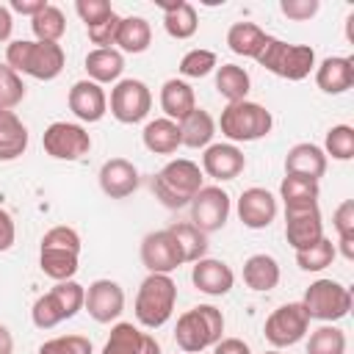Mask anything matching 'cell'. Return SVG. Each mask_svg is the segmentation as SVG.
<instances>
[{
	"mask_svg": "<svg viewBox=\"0 0 354 354\" xmlns=\"http://www.w3.org/2000/svg\"><path fill=\"white\" fill-rule=\"evenodd\" d=\"M0 354H14V335L0 324Z\"/></svg>",
	"mask_w": 354,
	"mask_h": 354,
	"instance_id": "cell-55",
	"label": "cell"
},
{
	"mask_svg": "<svg viewBox=\"0 0 354 354\" xmlns=\"http://www.w3.org/2000/svg\"><path fill=\"white\" fill-rule=\"evenodd\" d=\"M180 124V141L183 147L188 149H205L213 144V136H216V119L205 111V108H194Z\"/></svg>",
	"mask_w": 354,
	"mask_h": 354,
	"instance_id": "cell-26",
	"label": "cell"
},
{
	"mask_svg": "<svg viewBox=\"0 0 354 354\" xmlns=\"http://www.w3.org/2000/svg\"><path fill=\"white\" fill-rule=\"evenodd\" d=\"M163 8V28L171 39H191L199 28L196 8L188 0H174V3H160Z\"/></svg>",
	"mask_w": 354,
	"mask_h": 354,
	"instance_id": "cell-28",
	"label": "cell"
},
{
	"mask_svg": "<svg viewBox=\"0 0 354 354\" xmlns=\"http://www.w3.org/2000/svg\"><path fill=\"white\" fill-rule=\"evenodd\" d=\"M6 64L17 75H30L36 80H55L64 72L66 55H64V47L55 41L14 39L6 47Z\"/></svg>",
	"mask_w": 354,
	"mask_h": 354,
	"instance_id": "cell-1",
	"label": "cell"
},
{
	"mask_svg": "<svg viewBox=\"0 0 354 354\" xmlns=\"http://www.w3.org/2000/svg\"><path fill=\"white\" fill-rule=\"evenodd\" d=\"M119 22H122V17L113 11V14H111L105 22L86 28V33H88V41H91V44H97V50H102V47H113V41H116V33H119Z\"/></svg>",
	"mask_w": 354,
	"mask_h": 354,
	"instance_id": "cell-46",
	"label": "cell"
},
{
	"mask_svg": "<svg viewBox=\"0 0 354 354\" xmlns=\"http://www.w3.org/2000/svg\"><path fill=\"white\" fill-rule=\"evenodd\" d=\"M30 30L36 36V41H61V36L66 33V17L58 6L47 3L33 19H30Z\"/></svg>",
	"mask_w": 354,
	"mask_h": 354,
	"instance_id": "cell-34",
	"label": "cell"
},
{
	"mask_svg": "<svg viewBox=\"0 0 354 354\" xmlns=\"http://www.w3.org/2000/svg\"><path fill=\"white\" fill-rule=\"evenodd\" d=\"M28 149V127L14 111H0V160H17Z\"/></svg>",
	"mask_w": 354,
	"mask_h": 354,
	"instance_id": "cell-27",
	"label": "cell"
},
{
	"mask_svg": "<svg viewBox=\"0 0 354 354\" xmlns=\"http://www.w3.org/2000/svg\"><path fill=\"white\" fill-rule=\"evenodd\" d=\"M307 354H346V332L335 324H324L310 332Z\"/></svg>",
	"mask_w": 354,
	"mask_h": 354,
	"instance_id": "cell-38",
	"label": "cell"
},
{
	"mask_svg": "<svg viewBox=\"0 0 354 354\" xmlns=\"http://www.w3.org/2000/svg\"><path fill=\"white\" fill-rule=\"evenodd\" d=\"M144 332L130 321H116L100 354H138Z\"/></svg>",
	"mask_w": 354,
	"mask_h": 354,
	"instance_id": "cell-35",
	"label": "cell"
},
{
	"mask_svg": "<svg viewBox=\"0 0 354 354\" xmlns=\"http://www.w3.org/2000/svg\"><path fill=\"white\" fill-rule=\"evenodd\" d=\"M340 243V254L346 260H354V238H346V241H337Z\"/></svg>",
	"mask_w": 354,
	"mask_h": 354,
	"instance_id": "cell-56",
	"label": "cell"
},
{
	"mask_svg": "<svg viewBox=\"0 0 354 354\" xmlns=\"http://www.w3.org/2000/svg\"><path fill=\"white\" fill-rule=\"evenodd\" d=\"M177 304V285L171 279V274H147V279L138 285L136 293V321L147 329H160Z\"/></svg>",
	"mask_w": 354,
	"mask_h": 354,
	"instance_id": "cell-5",
	"label": "cell"
},
{
	"mask_svg": "<svg viewBox=\"0 0 354 354\" xmlns=\"http://www.w3.org/2000/svg\"><path fill=\"white\" fill-rule=\"evenodd\" d=\"M39 354H94V346L83 335H58L39 346Z\"/></svg>",
	"mask_w": 354,
	"mask_h": 354,
	"instance_id": "cell-43",
	"label": "cell"
},
{
	"mask_svg": "<svg viewBox=\"0 0 354 354\" xmlns=\"http://www.w3.org/2000/svg\"><path fill=\"white\" fill-rule=\"evenodd\" d=\"M285 238L293 252H301L324 238V218L318 202L285 205Z\"/></svg>",
	"mask_w": 354,
	"mask_h": 354,
	"instance_id": "cell-12",
	"label": "cell"
},
{
	"mask_svg": "<svg viewBox=\"0 0 354 354\" xmlns=\"http://www.w3.org/2000/svg\"><path fill=\"white\" fill-rule=\"evenodd\" d=\"M301 307L310 321L335 324L351 313V290L337 279H315L304 290Z\"/></svg>",
	"mask_w": 354,
	"mask_h": 354,
	"instance_id": "cell-7",
	"label": "cell"
},
{
	"mask_svg": "<svg viewBox=\"0 0 354 354\" xmlns=\"http://www.w3.org/2000/svg\"><path fill=\"white\" fill-rule=\"evenodd\" d=\"M216 66H218V58H216L213 50L194 47V50H188V53L180 58V66H177V69H180L183 77H205V75H210Z\"/></svg>",
	"mask_w": 354,
	"mask_h": 354,
	"instance_id": "cell-41",
	"label": "cell"
},
{
	"mask_svg": "<svg viewBox=\"0 0 354 354\" xmlns=\"http://www.w3.org/2000/svg\"><path fill=\"white\" fill-rule=\"evenodd\" d=\"M141 266L149 271V274H171L183 266V257L177 252V243L171 238L169 230H155V232H147L144 241H141Z\"/></svg>",
	"mask_w": 354,
	"mask_h": 354,
	"instance_id": "cell-13",
	"label": "cell"
},
{
	"mask_svg": "<svg viewBox=\"0 0 354 354\" xmlns=\"http://www.w3.org/2000/svg\"><path fill=\"white\" fill-rule=\"evenodd\" d=\"M199 169H202V174L213 177L216 183H227V180H235L246 169V155L238 144L218 141V144L205 147Z\"/></svg>",
	"mask_w": 354,
	"mask_h": 354,
	"instance_id": "cell-15",
	"label": "cell"
},
{
	"mask_svg": "<svg viewBox=\"0 0 354 354\" xmlns=\"http://www.w3.org/2000/svg\"><path fill=\"white\" fill-rule=\"evenodd\" d=\"M335 257H337V246L332 243V238L324 235V238L315 241L313 246L296 252V266H299L301 271H307V274H318V271L329 268V266L335 263Z\"/></svg>",
	"mask_w": 354,
	"mask_h": 354,
	"instance_id": "cell-36",
	"label": "cell"
},
{
	"mask_svg": "<svg viewBox=\"0 0 354 354\" xmlns=\"http://www.w3.org/2000/svg\"><path fill=\"white\" fill-rule=\"evenodd\" d=\"M177 243V252L183 257V263H196L202 257H207V235L202 230H196L191 221H177L171 227H166Z\"/></svg>",
	"mask_w": 354,
	"mask_h": 354,
	"instance_id": "cell-31",
	"label": "cell"
},
{
	"mask_svg": "<svg viewBox=\"0 0 354 354\" xmlns=\"http://www.w3.org/2000/svg\"><path fill=\"white\" fill-rule=\"evenodd\" d=\"M266 41H268V33L254 22H235L227 30V47L243 58H257Z\"/></svg>",
	"mask_w": 354,
	"mask_h": 354,
	"instance_id": "cell-29",
	"label": "cell"
},
{
	"mask_svg": "<svg viewBox=\"0 0 354 354\" xmlns=\"http://www.w3.org/2000/svg\"><path fill=\"white\" fill-rule=\"evenodd\" d=\"M75 11H77V17L86 22V28L100 25V22H105V19L113 14V8H111L108 0H77V3H75Z\"/></svg>",
	"mask_w": 354,
	"mask_h": 354,
	"instance_id": "cell-47",
	"label": "cell"
},
{
	"mask_svg": "<svg viewBox=\"0 0 354 354\" xmlns=\"http://www.w3.org/2000/svg\"><path fill=\"white\" fill-rule=\"evenodd\" d=\"M30 318H33V326H39V329H53V326H58L61 321H66L64 313H61V307H58V301L50 296V290L41 293V296L33 301Z\"/></svg>",
	"mask_w": 354,
	"mask_h": 354,
	"instance_id": "cell-44",
	"label": "cell"
},
{
	"mask_svg": "<svg viewBox=\"0 0 354 354\" xmlns=\"http://www.w3.org/2000/svg\"><path fill=\"white\" fill-rule=\"evenodd\" d=\"M83 310L97 324H111L124 313V290L113 279H94L86 288V304Z\"/></svg>",
	"mask_w": 354,
	"mask_h": 354,
	"instance_id": "cell-14",
	"label": "cell"
},
{
	"mask_svg": "<svg viewBox=\"0 0 354 354\" xmlns=\"http://www.w3.org/2000/svg\"><path fill=\"white\" fill-rule=\"evenodd\" d=\"M224 337V315L213 304H196L177 318L174 343L183 354H202Z\"/></svg>",
	"mask_w": 354,
	"mask_h": 354,
	"instance_id": "cell-3",
	"label": "cell"
},
{
	"mask_svg": "<svg viewBox=\"0 0 354 354\" xmlns=\"http://www.w3.org/2000/svg\"><path fill=\"white\" fill-rule=\"evenodd\" d=\"M14 241H17V224H14L11 213L0 207V252H8L14 246Z\"/></svg>",
	"mask_w": 354,
	"mask_h": 354,
	"instance_id": "cell-50",
	"label": "cell"
},
{
	"mask_svg": "<svg viewBox=\"0 0 354 354\" xmlns=\"http://www.w3.org/2000/svg\"><path fill=\"white\" fill-rule=\"evenodd\" d=\"M332 227L337 232V241L354 238V199H343L332 213Z\"/></svg>",
	"mask_w": 354,
	"mask_h": 354,
	"instance_id": "cell-48",
	"label": "cell"
},
{
	"mask_svg": "<svg viewBox=\"0 0 354 354\" xmlns=\"http://www.w3.org/2000/svg\"><path fill=\"white\" fill-rule=\"evenodd\" d=\"M160 108L166 113V119L171 122H183L194 108H196V94L191 88V83L180 80V77H169L160 86Z\"/></svg>",
	"mask_w": 354,
	"mask_h": 354,
	"instance_id": "cell-23",
	"label": "cell"
},
{
	"mask_svg": "<svg viewBox=\"0 0 354 354\" xmlns=\"http://www.w3.org/2000/svg\"><path fill=\"white\" fill-rule=\"evenodd\" d=\"M39 268L44 277L55 282H66L80 268V254L64 252V249H39Z\"/></svg>",
	"mask_w": 354,
	"mask_h": 354,
	"instance_id": "cell-33",
	"label": "cell"
},
{
	"mask_svg": "<svg viewBox=\"0 0 354 354\" xmlns=\"http://www.w3.org/2000/svg\"><path fill=\"white\" fill-rule=\"evenodd\" d=\"M321 185L318 180L299 177V174H285L279 183V199L285 205H301V202H318Z\"/></svg>",
	"mask_w": 354,
	"mask_h": 354,
	"instance_id": "cell-37",
	"label": "cell"
},
{
	"mask_svg": "<svg viewBox=\"0 0 354 354\" xmlns=\"http://www.w3.org/2000/svg\"><path fill=\"white\" fill-rule=\"evenodd\" d=\"M324 155L335 160H351L354 158V127L351 124H332L324 138Z\"/></svg>",
	"mask_w": 354,
	"mask_h": 354,
	"instance_id": "cell-39",
	"label": "cell"
},
{
	"mask_svg": "<svg viewBox=\"0 0 354 354\" xmlns=\"http://www.w3.org/2000/svg\"><path fill=\"white\" fill-rule=\"evenodd\" d=\"M318 8H321L318 0H279V11H282L288 19H293V22H307V19H313V17L318 14Z\"/></svg>",
	"mask_w": 354,
	"mask_h": 354,
	"instance_id": "cell-49",
	"label": "cell"
},
{
	"mask_svg": "<svg viewBox=\"0 0 354 354\" xmlns=\"http://www.w3.org/2000/svg\"><path fill=\"white\" fill-rule=\"evenodd\" d=\"M188 207H191V224L196 230H202L205 235H210V232H218L227 224L232 202H230V194L221 185H202L194 194Z\"/></svg>",
	"mask_w": 354,
	"mask_h": 354,
	"instance_id": "cell-10",
	"label": "cell"
},
{
	"mask_svg": "<svg viewBox=\"0 0 354 354\" xmlns=\"http://www.w3.org/2000/svg\"><path fill=\"white\" fill-rule=\"evenodd\" d=\"M138 354H163L160 351V343L152 337V335H147L144 332V337H141V348H138Z\"/></svg>",
	"mask_w": 354,
	"mask_h": 354,
	"instance_id": "cell-54",
	"label": "cell"
},
{
	"mask_svg": "<svg viewBox=\"0 0 354 354\" xmlns=\"http://www.w3.org/2000/svg\"><path fill=\"white\" fill-rule=\"evenodd\" d=\"M307 329H310V318L301 301H288V304H279L266 318L263 335L274 348H288V346H296L307 335Z\"/></svg>",
	"mask_w": 354,
	"mask_h": 354,
	"instance_id": "cell-9",
	"label": "cell"
},
{
	"mask_svg": "<svg viewBox=\"0 0 354 354\" xmlns=\"http://www.w3.org/2000/svg\"><path fill=\"white\" fill-rule=\"evenodd\" d=\"M86 72H88V80L94 83H119L122 80V72H124V55L116 50V47H102V50H91L86 55Z\"/></svg>",
	"mask_w": 354,
	"mask_h": 354,
	"instance_id": "cell-25",
	"label": "cell"
},
{
	"mask_svg": "<svg viewBox=\"0 0 354 354\" xmlns=\"http://www.w3.org/2000/svg\"><path fill=\"white\" fill-rule=\"evenodd\" d=\"M22 100H25L22 77L8 64H0V111H14Z\"/></svg>",
	"mask_w": 354,
	"mask_h": 354,
	"instance_id": "cell-42",
	"label": "cell"
},
{
	"mask_svg": "<svg viewBox=\"0 0 354 354\" xmlns=\"http://www.w3.org/2000/svg\"><path fill=\"white\" fill-rule=\"evenodd\" d=\"M274 116L266 105L241 100V102H227V108L218 116V130L230 144H249L260 141L271 133Z\"/></svg>",
	"mask_w": 354,
	"mask_h": 354,
	"instance_id": "cell-4",
	"label": "cell"
},
{
	"mask_svg": "<svg viewBox=\"0 0 354 354\" xmlns=\"http://www.w3.org/2000/svg\"><path fill=\"white\" fill-rule=\"evenodd\" d=\"M141 141L144 147L152 152V155H174L183 141H180V124L160 116V119H152L144 124V133H141Z\"/></svg>",
	"mask_w": 354,
	"mask_h": 354,
	"instance_id": "cell-24",
	"label": "cell"
},
{
	"mask_svg": "<svg viewBox=\"0 0 354 354\" xmlns=\"http://www.w3.org/2000/svg\"><path fill=\"white\" fill-rule=\"evenodd\" d=\"M113 44L119 53H133V55L147 53L152 44V25L144 17H122Z\"/></svg>",
	"mask_w": 354,
	"mask_h": 354,
	"instance_id": "cell-30",
	"label": "cell"
},
{
	"mask_svg": "<svg viewBox=\"0 0 354 354\" xmlns=\"http://www.w3.org/2000/svg\"><path fill=\"white\" fill-rule=\"evenodd\" d=\"M50 296L58 301V307H61V313H64L66 321L75 318L83 310V304H86V288L80 282H75V279L55 282V288H50Z\"/></svg>",
	"mask_w": 354,
	"mask_h": 354,
	"instance_id": "cell-40",
	"label": "cell"
},
{
	"mask_svg": "<svg viewBox=\"0 0 354 354\" xmlns=\"http://www.w3.org/2000/svg\"><path fill=\"white\" fill-rule=\"evenodd\" d=\"M249 88H252V77H249V72L243 66H238V64H221V66H216V91L227 102L246 100Z\"/></svg>",
	"mask_w": 354,
	"mask_h": 354,
	"instance_id": "cell-32",
	"label": "cell"
},
{
	"mask_svg": "<svg viewBox=\"0 0 354 354\" xmlns=\"http://www.w3.org/2000/svg\"><path fill=\"white\" fill-rule=\"evenodd\" d=\"M315 83L324 94H343L354 86V58L329 55L315 66Z\"/></svg>",
	"mask_w": 354,
	"mask_h": 354,
	"instance_id": "cell-20",
	"label": "cell"
},
{
	"mask_svg": "<svg viewBox=\"0 0 354 354\" xmlns=\"http://www.w3.org/2000/svg\"><path fill=\"white\" fill-rule=\"evenodd\" d=\"M213 354H252V348L241 337H221L213 346Z\"/></svg>",
	"mask_w": 354,
	"mask_h": 354,
	"instance_id": "cell-51",
	"label": "cell"
},
{
	"mask_svg": "<svg viewBox=\"0 0 354 354\" xmlns=\"http://www.w3.org/2000/svg\"><path fill=\"white\" fill-rule=\"evenodd\" d=\"M277 210H279L277 196L260 185H252V188L241 191V196H238V218L249 230L271 227V221L277 218Z\"/></svg>",
	"mask_w": 354,
	"mask_h": 354,
	"instance_id": "cell-16",
	"label": "cell"
},
{
	"mask_svg": "<svg viewBox=\"0 0 354 354\" xmlns=\"http://www.w3.org/2000/svg\"><path fill=\"white\" fill-rule=\"evenodd\" d=\"M279 277H282V271H279L277 257H271L266 252H257V254L246 257V263H243V282L254 293L274 290L279 285Z\"/></svg>",
	"mask_w": 354,
	"mask_h": 354,
	"instance_id": "cell-22",
	"label": "cell"
},
{
	"mask_svg": "<svg viewBox=\"0 0 354 354\" xmlns=\"http://www.w3.org/2000/svg\"><path fill=\"white\" fill-rule=\"evenodd\" d=\"M66 102H69V111H72L80 122H88V124L100 122V119L108 113V94H105V88H102L100 83L88 80V77L72 83Z\"/></svg>",
	"mask_w": 354,
	"mask_h": 354,
	"instance_id": "cell-18",
	"label": "cell"
},
{
	"mask_svg": "<svg viewBox=\"0 0 354 354\" xmlns=\"http://www.w3.org/2000/svg\"><path fill=\"white\" fill-rule=\"evenodd\" d=\"M263 354H282L279 348H268V351H263Z\"/></svg>",
	"mask_w": 354,
	"mask_h": 354,
	"instance_id": "cell-57",
	"label": "cell"
},
{
	"mask_svg": "<svg viewBox=\"0 0 354 354\" xmlns=\"http://www.w3.org/2000/svg\"><path fill=\"white\" fill-rule=\"evenodd\" d=\"M152 91L138 77H124L111 88V116L122 124H138L149 116Z\"/></svg>",
	"mask_w": 354,
	"mask_h": 354,
	"instance_id": "cell-8",
	"label": "cell"
},
{
	"mask_svg": "<svg viewBox=\"0 0 354 354\" xmlns=\"http://www.w3.org/2000/svg\"><path fill=\"white\" fill-rule=\"evenodd\" d=\"M41 147L55 160H80L91 149V136L83 124L75 122H53L41 133Z\"/></svg>",
	"mask_w": 354,
	"mask_h": 354,
	"instance_id": "cell-11",
	"label": "cell"
},
{
	"mask_svg": "<svg viewBox=\"0 0 354 354\" xmlns=\"http://www.w3.org/2000/svg\"><path fill=\"white\" fill-rule=\"evenodd\" d=\"M202 169L199 163L188 160V158H171L155 177H152V194L155 199L169 207V210H180L188 207L194 194L202 188Z\"/></svg>",
	"mask_w": 354,
	"mask_h": 354,
	"instance_id": "cell-2",
	"label": "cell"
},
{
	"mask_svg": "<svg viewBox=\"0 0 354 354\" xmlns=\"http://www.w3.org/2000/svg\"><path fill=\"white\" fill-rule=\"evenodd\" d=\"M326 171V155L313 141H299L285 152V174H299L310 180H321Z\"/></svg>",
	"mask_w": 354,
	"mask_h": 354,
	"instance_id": "cell-21",
	"label": "cell"
},
{
	"mask_svg": "<svg viewBox=\"0 0 354 354\" xmlns=\"http://www.w3.org/2000/svg\"><path fill=\"white\" fill-rule=\"evenodd\" d=\"M44 6H47V0H11L8 11H14V14H22V17H30V19H33Z\"/></svg>",
	"mask_w": 354,
	"mask_h": 354,
	"instance_id": "cell-52",
	"label": "cell"
},
{
	"mask_svg": "<svg viewBox=\"0 0 354 354\" xmlns=\"http://www.w3.org/2000/svg\"><path fill=\"white\" fill-rule=\"evenodd\" d=\"M97 180H100V188L108 199H127L130 194H136V188L141 183L138 169L127 158H108L100 166Z\"/></svg>",
	"mask_w": 354,
	"mask_h": 354,
	"instance_id": "cell-17",
	"label": "cell"
},
{
	"mask_svg": "<svg viewBox=\"0 0 354 354\" xmlns=\"http://www.w3.org/2000/svg\"><path fill=\"white\" fill-rule=\"evenodd\" d=\"M11 30H14V17H11L8 6L0 3V41H8L11 39Z\"/></svg>",
	"mask_w": 354,
	"mask_h": 354,
	"instance_id": "cell-53",
	"label": "cell"
},
{
	"mask_svg": "<svg viewBox=\"0 0 354 354\" xmlns=\"http://www.w3.org/2000/svg\"><path fill=\"white\" fill-rule=\"evenodd\" d=\"M191 282L205 296H227L232 290V285H235V274L224 260L202 257L191 268Z\"/></svg>",
	"mask_w": 354,
	"mask_h": 354,
	"instance_id": "cell-19",
	"label": "cell"
},
{
	"mask_svg": "<svg viewBox=\"0 0 354 354\" xmlns=\"http://www.w3.org/2000/svg\"><path fill=\"white\" fill-rule=\"evenodd\" d=\"M254 61L282 80H304L315 69V50L310 44H288L268 36L263 53Z\"/></svg>",
	"mask_w": 354,
	"mask_h": 354,
	"instance_id": "cell-6",
	"label": "cell"
},
{
	"mask_svg": "<svg viewBox=\"0 0 354 354\" xmlns=\"http://www.w3.org/2000/svg\"><path fill=\"white\" fill-rule=\"evenodd\" d=\"M41 249H64V252L80 254V235H77V230L58 224L41 235Z\"/></svg>",
	"mask_w": 354,
	"mask_h": 354,
	"instance_id": "cell-45",
	"label": "cell"
}]
</instances>
